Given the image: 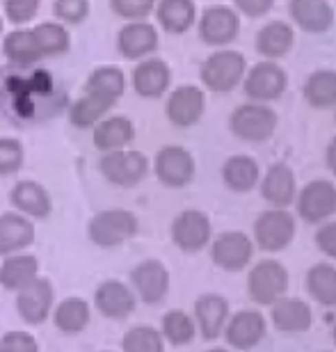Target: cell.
Returning a JSON list of instances; mask_svg holds the SVG:
<instances>
[{
	"mask_svg": "<svg viewBox=\"0 0 336 352\" xmlns=\"http://www.w3.org/2000/svg\"><path fill=\"white\" fill-rule=\"evenodd\" d=\"M170 67L163 60H142L133 72V89L144 98H158L170 87Z\"/></svg>",
	"mask_w": 336,
	"mask_h": 352,
	"instance_id": "ffe728a7",
	"label": "cell"
},
{
	"mask_svg": "<svg viewBox=\"0 0 336 352\" xmlns=\"http://www.w3.org/2000/svg\"><path fill=\"white\" fill-rule=\"evenodd\" d=\"M245 72V60L236 51H220L213 53L204 62L201 69V80L206 82L213 91H229L238 85Z\"/></svg>",
	"mask_w": 336,
	"mask_h": 352,
	"instance_id": "5b68a950",
	"label": "cell"
},
{
	"mask_svg": "<svg viewBox=\"0 0 336 352\" xmlns=\"http://www.w3.org/2000/svg\"><path fill=\"white\" fill-rule=\"evenodd\" d=\"M199 32L206 44H213V46L229 44L238 34L236 14L227 10V7H211V10H206L204 16H201Z\"/></svg>",
	"mask_w": 336,
	"mask_h": 352,
	"instance_id": "44dd1931",
	"label": "cell"
},
{
	"mask_svg": "<svg viewBox=\"0 0 336 352\" xmlns=\"http://www.w3.org/2000/svg\"><path fill=\"white\" fill-rule=\"evenodd\" d=\"M10 201L16 213L30 217V220H46L53 213V199L48 195V190L41 183L30 179L14 183Z\"/></svg>",
	"mask_w": 336,
	"mask_h": 352,
	"instance_id": "9c48e42d",
	"label": "cell"
},
{
	"mask_svg": "<svg viewBox=\"0 0 336 352\" xmlns=\"http://www.w3.org/2000/svg\"><path fill=\"white\" fill-rule=\"evenodd\" d=\"M295 195V179L286 165H272L263 181V197L275 206H286Z\"/></svg>",
	"mask_w": 336,
	"mask_h": 352,
	"instance_id": "d6a6232c",
	"label": "cell"
},
{
	"mask_svg": "<svg viewBox=\"0 0 336 352\" xmlns=\"http://www.w3.org/2000/svg\"><path fill=\"white\" fill-rule=\"evenodd\" d=\"M135 140V126L124 115H108L94 126L92 142L101 153L126 149Z\"/></svg>",
	"mask_w": 336,
	"mask_h": 352,
	"instance_id": "9a60e30c",
	"label": "cell"
},
{
	"mask_svg": "<svg viewBox=\"0 0 336 352\" xmlns=\"http://www.w3.org/2000/svg\"><path fill=\"white\" fill-rule=\"evenodd\" d=\"M272 322L282 332H304L311 327V309L300 300L279 298L272 307Z\"/></svg>",
	"mask_w": 336,
	"mask_h": 352,
	"instance_id": "83f0119b",
	"label": "cell"
},
{
	"mask_svg": "<svg viewBox=\"0 0 336 352\" xmlns=\"http://www.w3.org/2000/svg\"><path fill=\"white\" fill-rule=\"evenodd\" d=\"M311 295L316 298L320 305L325 307H336V267L320 263L313 265L306 277Z\"/></svg>",
	"mask_w": 336,
	"mask_h": 352,
	"instance_id": "e575fe53",
	"label": "cell"
},
{
	"mask_svg": "<svg viewBox=\"0 0 336 352\" xmlns=\"http://www.w3.org/2000/svg\"><path fill=\"white\" fill-rule=\"evenodd\" d=\"M126 89V76L119 67H99L87 76L85 94L103 96L108 101L117 103Z\"/></svg>",
	"mask_w": 336,
	"mask_h": 352,
	"instance_id": "f1b7e54d",
	"label": "cell"
},
{
	"mask_svg": "<svg viewBox=\"0 0 336 352\" xmlns=\"http://www.w3.org/2000/svg\"><path fill=\"white\" fill-rule=\"evenodd\" d=\"M137 217L126 208H108L99 210L87 222V238L96 248L112 250L131 241L137 234Z\"/></svg>",
	"mask_w": 336,
	"mask_h": 352,
	"instance_id": "6da1fadb",
	"label": "cell"
},
{
	"mask_svg": "<svg viewBox=\"0 0 336 352\" xmlns=\"http://www.w3.org/2000/svg\"><path fill=\"white\" fill-rule=\"evenodd\" d=\"M0 37H3V16H0Z\"/></svg>",
	"mask_w": 336,
	"mask_h": 352,
	"instance_id": "681fc988",
	"label": "cell"
},
{
	"mask_svg": "<svg viewBox=\"0 0 336 352\" xmlns=\"http://www.w3.org/2000/svg\"><path fill=\"white\" fill-rule=\"evenodd\" d=\"M316 243L318 248L325 252V254H330L332 258H336V222L327 224L316 234Z\"/></svg>",
	"mask_w": 336,
	"mask_h": 352,
	"instance_id": "f6af8a7d",
	"label": "cell"
},
{
	"mask_svg": "<svg viewBox=\"0 0 336 352\" xmlns=\"http://www.w3.org/2000/svg\"><path fill=\"white\" fill-rule=\"evenodd\" d=\"M135 293L131 286H126L119 279L101 281L94 293V307L99 309L101 316L112 320H124L135 311Z\"/></svg>",
	"mask_w": 336,
	"mask_h": 352,
	"instance_id": "ba28073f",
	"label": "cell"
},
{
	"mask_svg": "<svg viewBox=\"0 0 336 352\" xmlns=\"http://www.w3.org/2000/svg\"><path fill=\"white\" fill-rule=\"evenodd\" d=\"M306 98L316 108H327L336 103V72H318L313 74L304 89Z\"/></svg>",
	"mask_w": 336,
	"mask_h": 352,
	"instance_id": "f35d334b",
	"label": "cell"
},
{
	"mask_svg": "<svg viewBox=\"0 0 336 352\" xmlns=\"http://www.w3.org/2000/svg\"><path fill=\"white\" fill-rule=\"evenodd\" d=\"M153 170H156L160 183H165L170 188H183L194 176V160L190 151L183 149V146L170 144L156 153Z\"/></svg>",
	"mask_w": 336,
	"mask_h": 352,
	"instance_id": "277c9868",
	"label": "cell"
},
{
	"mask_svg": "<svg viewBox=\"0 0 336 352\" xmlns=\"http://www.w3.org/2000/svg\"><path fill=\"white\" fill-rule=\"evenodd\" d=\"M334 341H336V325H334Z\"/></svg>",
	"mask_w": 336,
	"mask_h": 352,
	"instance_id": "f907efd6",
	"label": "cell"
},
{
	"mask_svg": "<svg viewBox=\"0 0 336 352\" xmlns=\"http://www.w3.org/2000/svg\"><path fill=\"white\" fill-rule=\"evenodd\" d=\"M41 0H5V16L14 25H25L37 16Z\"/></svg>",
	"mask_w": 336,
	"mask_h": 352,
	"instance_id": "7bdbcfd3",
	"label": "cell"
},
{
	"mask_svg": "<svg viewBox=\"0 0 336 352\" xmlns=\"http://www.w3.org/2000/svg\"><path fill=\"white\" fill-rule=\"evenodd\" d=\"M208 352H229V350H222V348H215V350H208Z\"/></svg>",
	"mask_w": 336,
	"mask_h": 352,
	"instance_id": "c3c4849f",
	"label": "cell"
},
{
	"mask_svg": "<svg viewBox=\"0 0 336 352\" xmlns=\"http://www.w3.org/2000/svg\"><path fill=\"white\" fill-rule=\"evenodd\" d=\"M0 352H39V343L30 332L12 329L0 339Z\"/></svg>",
	"mask_w": 336,
	"mask_h": 352,
	"instance_id": "ee69618b",
	"label": "cell"
},
{
	"mask_svg": "<svg viewBox=\"0 0 336 352\" xmlns=\"http://www.w3.org/2000/svg\"><path fill=\"white\" fill-rule=\"evenodd\" d=\"M34 243V222L30 217L16 213L0 215V256H10L23 252Z\"/></svg>",
	"mask_w": 336,
	"mask_h": 352,
	"instance_id": "e0dca14e",
	"label": "cell"
},
{
	"mask_svg": "<svg viewBox=\"0 0 336 352\" xmlns=\"http://www.w3.org/2000/svg\"><path fill=\"white\" fill-rule=\"evenodd\" d=\"M124 352H165V339L158 329L135 325L124 334L122 339Z\"/></svg>",
	"mask_w": 336,
	"mask_h": 352,
	"instance_id": "8d00e7d4",
	"label": "cell"
},
{
	"mask_svg": "<svg viewBox=\"0 0 336 352\" xmlns=\"http://www.w3.org/2000/svg\"><path fill=\"white\" fill-rule=\"evenodd\" d=\"M277 126L275 112L268 110L265 105H243L231 117V129L238 138L249 140V142H261L270 138Z\"/></svg>",
	"mask_w": 336,
	"mask_h": 352,
	"instance_id": "30bf717a",
	"label": "cell"
},
{
	"mask_svg": "<svg viewBox=\"0 0 336 352\" xmlns=\"http://www.w3.org/2000/svg\"><path fill=\"white\" fill-rule=\"evenodd\" d=\"M291 44H293V30L286 23H279V21L265 25L263 30L258 32V39H256L258 53L268 55V58L284 55L291 48Z\"/></svg>",
	"mask_w": 336,
	"mask_h": 352,
	"instance_id": "d590c367",
	"label": "cell"
},
{
	"mask_svg": "<svg viewBox=\"0 0 336 352\" xmlns=\"http://www.w3.org/2000/svg\"><path fill=\"white\" fill-rule=\"evenodd\" d=\"M256 241L263 250L277 252L284 250L286 245L293 241V234H295V222L289 213L284 210H268L256 220L254 227Z\"/></svg>",
	"mask_w": 336,
	"mask_h": 352,
	"instance_id": "4fadbf2b",
	"label": "cell"
},
{
	"mask_svg": "<svg viewBox=\"0 0 336 352\" xmlns=\"http://www.w3.org/2000/svg\"><path fill=\"white\" fill-rule=\"evenodd\" d=\"M265 334V320L258 311L236 314L227 325V341L238 350L254 348Z\"/></svg>",
	"mask_w": 336,
	"mask_h": 352,
	"instance_id": "603a6c76",
	"label": "cell"
},
{
	"mask_svg": "<svg viewBox=\"0 0 336 352\" xmlns=\"http://www.w3.org/2000/svg\"><path fill=\"white\" fill-rule=\"evenodd\" d=\"M51 318L62 334H80L92 320V307L82 298H65L53 307Z\"/></svg>",
	"mask_w": 336,
	"mask_h": 352,
	"instance_id": "7402d4cb",
	"label": "cell"
},
{
	"mask_svg": "<svg viewBox=\"0 0 336 352\" xmlns=\"http://www.w3.org/2000/svg\"><path fill=\"white\" fill-rule=\"evenodd\" d=\"M32 30L37 37L41 58H58V55L69 53V48H71V34H69L67 25L58 23V21H44Z\"/></svg>",
	"mask_w": 336,
	"mask_h": 352,
	"instance_id": "4dcf8cb0",
	"label": "cell"
},
{
	"mask_svg": "<svg viewBox=\"0 0 336 352\" xmlns=\"http://www.w3.org/2000/svg\"><path fill=\"white\" fill-rule=\"evenodd\" d=\"M236 5L240 7L245 14H249V16H261L263 12L270 10L272 0H236Z\"/></svg>",
	"mask_w": 336,
	"mask_h": 352,
	"instance_id": "bcb514c9",
	"label": "cell"
},
{
	"mask_svg": "<svg viewBox=\"0 0 336 352\" xmlns=\"http://www.w3.org/2000/svg\"><path fill=\"white\" fill-rule=\"evenodd\" d=\"M327 163H330V167H332V172L336 174V138L332 140L330 149H327Z\"/></svg>",
	"mask_w": 336,
	"mask_h": 352,
	"instance_id": "7dc6e473",
	"label": "cell"
},
{
	"mask_svg": "<svg viewBox=\"0 0 336 352\" xmlns=\"http://www.w3.org/2000/svg\"><path fill=\"white\" fill-rule=\"evenodd\" d=\"M249 295L258 305H275L286 291L289 274L277 261H261L249 272Z\"/></svg>",
	"mask_w": 336,
	"mask_h": 352,
	"instance_id": "52a82bcc",
	"label": "cell"
},
{
	"mask_svg": "<svg viewBox=\"0 0 336 352\" xmlns=\"http://www.w3.org/2000/svg\"><path fill=\"white\" fill-rule=\"evenodd\" d=\"M286 87V76L275 65H256L251 69L247 82H245V91L256 98V101H270L277 98Z\"/></svg>",
	"mask_w": 336,
	"mask_h": 352,
	"instance_id": "d4e9b609",
	"label": "cell"
},
{
	"mask_svg": "<svg viewBox=\"0 0 336 352\" xmlns=\"http://www.w3.org/2000/svg\"><path fill=\"white\" fill-rule=\"evenodd\" d=\"M194 316H197L199 329L204 334V339L213 341L222 334L224 325H227L229 305L227 300L220 295H201L194 305Z\"/></svg>",
	"mask_w": 336,
	"mask_h": 352,
	"instance_id": "cb8c5ba5",
	"label": "cell"
},
{
	"mask_svg": "<svg viewBox=\"0 0 336 352\" xmlns=\"http://www.w3.org/2000/svg\"><path fill=\"white\" fill-rule=\"evenodd\" d=\"M55 307V293L51 279L39 277L27 284L25 288H21L16 293V311L27 325H41L51 318V311Z\"/></svg>",
	"mask_w": 336,
	"mask_h": 352,
	"instance_id": "3957f363",
	"label": "cell"
},
{
	"mask_svg": "<svg viewBox=\"0 0 336 352\" xmlns=\"http://www.w3.org/2000/svg\"><path fill=\"white\" fill-rule=\"evenodd\" d=\"M167 117L174 126H192L199 122V117L204 115V94L199 87L194 85H183L174 89L170 98H167Z\"/></svg>",
	"mask_w": 336,
	"mask_h": 352,
	"instance_id": "5bb4252c",
	"label": "cell"
},
{
	"mask_svg": "<svg viewBox=\"0 0 336 352\" xmlns=\"http://www.w3.org/2000/svg\"><path fill=\"white\" fill-rule=\"evenodd\" d=\"M53 14L62 25H80L89 16V0H55Z\"/></svg>",
	"mask_w": 336,
	"mask_h": 352,
	"instance_id": "60d3db41",
	"label": "cell"
},
{
	"mask_svg": "<svg viewBox=\"0 0 336 352\" xmlns=\"http://www.w3.org/2000/svg\"><path fill=\"white\" fill-rule=\"evenodd\" d=\"M117 48L126 60H142L158 48V32L146 21H128L117 34Z\"/></svg>",
	"mask_w": 336,
	"mask_h": 352,
	"instance_id": "7c38bea8",
	"label": "cell"
},
{
	"mask_svg": "<svg viewBox=\"0 0 336 352\" xmlns=\"http://www.w3.org/2000/svg\"><path fill=\"white\" fill-rule=\"evenodd\" d=\"M99 172L106 181L119 188H133L144 179L149 172V160L142 151L119 149L103 153L99 160Z\"/></svg>",
	"mask_w": 336,
	"mask_h": 352,
	"instance_id": "7a4b0ae2",
	"label": "cell"
},
{
	"mask_svg": "<svg viewBox=\"0 0 336 352\" xmlns=\"http://www.w3.org/2000/svg\"><path fill=\"white\" fill-rule=\"evenodd\" d=\"M131 284L146 305H158L170 291V272L158 258H146L137 263L131 272Z\"/></svg>",
	"mask_w": 336,
	"mask_h": 352,
	"instance_id": "8992f818",
	"label": "cell"
},
{
	"mask_svg": "<svg viewBox=\"0 0 336 352\" xmlns=\"http://www.w3.org/2000/svg\"><path fill=\"white\" fill-rule=\"evenodd\" d=\"M112 101L103 96H96V94H85L82 91L80 98H76L69 108V122L76 129H94L96 124L101 122L103 117H108V112L112 110Z\"/></svg>",
	"mask_w": 336,
	"mask_h": 352,
	"instance_id": "4316f807",
	"label": "cell"
},
{
	"mask_svg": "<svg viewBox=\"0 0 336 352\" xmlns=\"http://www.w3.org/2000/svg\"><path fill=\"white\" fill-rule=\"evenodd\" d=\"M37 277H39V258L34 254L16 252V254L5 256L3 265H0V284L12 293H19L21 288L32 284Z\"/></svg>",
	"mask_w": 336,
	"mask_h": 352,
	"instance_id": "d6986e66",
	"label": "cell"
},
{
	"mask_svg": "<svg viewBox=\"0 0 336 352\" xmlns=\"http://www.w3.org/2000/svg\"><path fill=\"white\" fill-rule=\"evenodd\" d=\"M110 7L126 21H144L156 7V0H110Z\"/></svg>",
	"mask_w": 336,
	"mask_h": 352,
	"instance_id": "b9f144b4",
	"label": "cell"
},
{
	"mask_svg": "<svg viewBox=\"0 0 336 352\" xmlns=\"http://www.w3.org/2000/svg\"><path fill=\"white\" fill-rule=\"evenodd\" d=\"M251 241L240 231H229L215 238L213 243V261L218 263L224 270H243L251 258Z\"/></svg>",
	"mask_w": 336,
	"mask_h": 352,
	"instance_id": "ac0fdd59",
	"label": "cell"
},
{
	"mask_svg": "<svg viewBox=\"0 0 336 352\" xmlns=\"http://www.w3.org/2000/svg\"><path fill=\"white\" fill-rule=\"evenodd\" d=\"M224 176V183L231 188V190H238V192H245L249 190L251 186L256 183L258 179V167L251 158L247 156H234L227 160L222 170Z\"/></svg>",
	"mask_w": 336,
	"mask_h": 352,
	"instance_id": "836d02e7",
	"label": "cell"
},
{
	"mask_svg": "<svg viewBox=\"0 0 336 352\" xmlns=\"http://www.w3.org/2000/svg\"><path fill=\"white\" fill-rule=\"evenodd\" d=\"M3 53L5 58L16 67H30L37 65L41 58L37 37H34V30H12L5 34L3 39Z\"/></svg>",
	"mask_w": 336,
	"mask_h": 352,
	"instance_id": "484cf974",
	"label": "cell"
},
{
	"mask_svg": "<svg viewBox=\"0 0 336 352\" xmlns=\"http://www.w3.org/2000/svg\"><path fill=\"white\" fill-rule=\"evenodd\" d=\"M291 12L298 23L309 32H323L334 21L332 7L325 0H291Z\"/></svg>",
	"mask_w": 336,
	"mask_h": 352,
	"instance_id": "f546056e",
	"label": "cell"
},
{
	"mask_svg": "<svg viewBox=\"0 0 336 352\" xmlns=\"http://www.w3.org/2000/svg\"><path fill=\"white\" fill-rule=\"evenodd\" d=\"M158 23L167 32H186L194 23V3L192 0H160L158 3Z\"/></svg>",
	"mask_w": 336,
	"mask_h": 352,
	"instance_id": "1f68e13d",
	"label": "cell"
},
{
	"mask_svg": "<svg viewBox=\"0 0 336 352\" xmlns=\"http://www.w3.org/2000/svg\"><path fill=\"white\" fill-rule=\"evenodd\" d=\"M25 149L16 138H0V176H14L21 172Z\"/></svg>",
	"mask_w": 336,
	"mask_h": 352,
	"instance_id": "ab89813d",
	"label": "cell"
},
{
	"mask_svg": "<svg viewBox=\"0 0 336 352\" xmlns=\"http://www.w3.org/2000/svg\"><path fill=\"white\" fill-rule=\"evenodd\" d=\"M163 339L172 346H186L194 339V320L181 309H172L163 316Z\"/></svg>",
	"mask_w": 336,
	"mask_h": 352,
	"instance_id": "74e56055",
	"label": "cell"
},
{
	"mask_svg": "<svg viewBox=\"0 0 336 352\" xmlns=\"http://www.w3.org/2000/svg\"><path fill=\"white\" fill-rule=\"evenodd\" d=\"M298 210L306 222H320L330 217L336 210V188L330 181L309 183L300 195Z\"/></svg>",
	"mask_w": 336,
	"mask_h": 352,
	"instance_id": "2e32d148",
	"label": "cell"
},
{
	"mask_svg": "<svg viewBox=\"0 0 336 352\" xmlns=\"http://www.w3.org/2000/svg\"><path fill=\"white\" fill-rule=\"evenodd\" d=\"M172 241L183 252H199L211 241V222L201 210H183L172 222Z\"/></svg>",
	"mask_w": 336,
	"mask_h": 352,
	"instance_id": "8fae6325",
	"label": "cell"
}]
</instances>
